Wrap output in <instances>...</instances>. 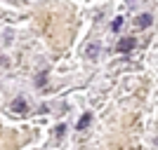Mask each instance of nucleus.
<instances>
[{
  "label": "nucleus",
  "instance_id": "nucleus-7",
  "mask_svg": "<svg viewBox=\"0 0 158 150\" xmlns=\"http://www.w3.org/2000/svg\"><path fill=\"white\" fill-rule=\"evenodd\" d=\"M45 78H47L45 73H40L38 78H35V85H38V87H43V85H45Z\"/></svg>",
  "mask_w": 158,
  "mask_h": 150
},
{
  "label": "nucleus",
  "instance_id": "nucleus-5",
  "mask_svg": "<svg viewBox=\"0 0 158 150\" xmlns=\"http://www.w3.org/2000/svg\"><path fill=\"white\" fill-rule=\"evenodd\" d=\"M90 120H92V115H90V113H85V115L78 120V124H76V127H78V129H85L87 124H90Z\"/></svg>",
  "mask_w": 158,
  "mask_h": 150
},
{
  "label": "nucleus",
  "instance_id": "nucleus-6",
  "mask_svg": "<svg viewBox=\"0 0 158 150\" xmlns=\"http://www.w3.org/2000/svg\"><path fill=\"white\" fill-rule=\"evenodd\" d=\"M120 26H123V17H116V19H113V24H111V31L118 33V31H120Z\"/></svg>",
  "mask_w": 158,
  "mask_h": 150
},
{
  "label": "nucleus",
  "instance_id": "nucleus-1",
  "mask_svg": "<svg viewBox=\"0 0 158 150\" xmlns=\"http://www.w3.org/2000/svg\"><path fill=\"white\" fill-rule=\"evenodd\" d=\"M135 45H137V42H135V38H125V40H120V42H118V47H116V49H118L120 54H127V52H132V49H135Z\"/></svg>",
  "mask_w": 158,
  "mask_h": 150
},
{
  "label": "nucleus",
  "instance_id": "nucleus-8",
  "mask_svg": "<svg viewBox=\"0 0 158 150\" xmlns=\"http://www.w3.org/2000/svg\"><path fill=\"white\" fill-rule=\"evenodd\" d=\"M54 134H57V136H61V134H64V124H59V127L54 129Z\"/></svg>",
  "mask_w": 158,
  "mask_h": 150
},
{
  "label": "nucleus",
  "instance_id": "nucleus-2",
  "mask_svg": "<svg viewBox=\"0 0 158 150\" xmlns=\"http://www.w3.org/2000/svg\"><path fill=\"white\" fill-rule=\"evenodd\" d=\"M151 21H153L151 14H139L137 19H135V26H137V28H149V26H151Z\"/></svg>",
  "mask_w": 158,
  "mask_h": 150
},
{
  "label": "nucleus",
  "instance_id": "nucleus-4",
  "mask_svg": "<svg viewBox=\"0 0 158 150\" xmlns=\"http://www.w3.org/2000/svg\"><path fill=\"white\" fill-rule=\"evenodd\" d=\"M12 110L14 113H24L26 110V101H24V98H14L12 101Z\"/></svg>",
  "mask_w": 158,
  "mask_h": 150
},
{
  "label": "nucleus",
  "instance_id": "nucleus-3",
  "mask_svg": "<svg viewBox=\"0 0 158 150\" xmlns=\"http://www.w3.org/2000/svg\"><path fill=\"white\" fill-rule=\"evenodd\" d=\"M97 54H99V42H90L85 47V56L87 59H97Z\"/></svg>",
  "mask_w": 158,
  "mask_h": 150
}]
</instances>
